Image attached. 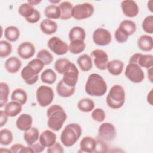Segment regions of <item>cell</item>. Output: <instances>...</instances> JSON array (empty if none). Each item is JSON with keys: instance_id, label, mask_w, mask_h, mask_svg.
<instances>
[{"instance_id": "9a60e30c", "label": "cell", "mask_w": 153, "mask_h": 153, "mask_svg": "<svg viewBox=\"0 0 153 153\" xmlns=\"http://www.w3.org/2000/svg\"><path fill=\"white\" fill-rule=\"evenodd\" d=\"M121 7L123 14L128 17H136L139 11L137 3L132 0H124L121 3Z\"/></svg>"}, {"instance_id": "8992f818", "label": "cell", "mask_w": 153, "mask_h": 153, "mask_svg": "<svg viewBox=\"0 0 153 153\" xmlns=\"http://www.w3.org/2000/svg\"><path fill=\"white\" fill-rule=\"evenodd\" d=\"M94 11V8L91 4L88 2L79 4L73 7L72 17L77 20H84L91 17Z\"/></svg>"}, {"instance_id": "bcb514c9", "label": "cell", "mask_w": 153, "mask_h": 153, "mask_svg": "<svg viewBox=\"0 0 153 153\" xmlns=\"http://www.w3.org/2000/svg\"><path fill=\"white\" fill-rule=\"evenodd\" d=\"M27 65L32 67L38 74H39L42 71L44 66V63L38 58L30 60L27 63Z\"/></svg>"}, {"instance_id": "91938a15", "label": "cell", "mask_w": 153, "mask_h": 153, "mask_svg": "<svg viewBox=\"0 0 153 153\" xmlns=\"http://www.w3.org/2000/svg\"><path fill=\"white\" fill-rule=\"evenodd\" d=\"M0 152H1V153H4V152H11V151L10 150V149H7V148L4 149V148H1Z\"/></svg>"}, {"instance_id": "681fc988", "label": "cell", "mask_w": 153, "mask_h": 153, "mask_svg": "<svg viewBox=\"0 0 153 153\" xmlns=\"http://www.w3.org/2000/svg\"><path fill=\"white\" fill-rule=\"evenodd\" d=\"M41 18V14L39 11L35 10L34 13L29 18L26 19V20L30 23H35L38 22Z\"/></svg>"}, {"instance_id": "d6986e66", "label": "cell", "mask_w": 153, "mask_h": 153, "mask_svg": "<svg viewBox=\"0 0 153 153\" xmlns=\"http://www.w3.org/2000/svg\"><path fill=\"white\" fill-rule=\"evenodd\" d=\"M33 120L30 115L27 114H21L16 120V127L21 131H26L32 127Z\"/></svg>"}, {"instance_id": "6f0895ef", "label": "cell", "mask_w": 153, "mask_h": 153, "mask_svg": "<svg viewBox=\"0 0 153 153\" xmlns=\"http://www.w3.org/2000/svg\"><path fill=\"white\" fill-rule=\"evenodd\" d=\"M27 2L30 4L31 5L33 6V5H36L39 4V3L41 2V1H38V0H32V1H28Z\"/></svg>"}, {"instance_id": "ee69618b", "label": "cell", "mask_w": 153, "mask_h": 153, "mask_svg": "<svg viewBox=\"0 0 153 153\" xmlns=\"http://www.w3.org/2000/svg\"><path fill=\"white\" fill-rule=\"evenodd\" d=\"M91 115L93 120L99 123L103 121L106 117V114L105 111L100 108H96L94 109L92 111Z\"/></svg>"}, {"instance_id": "74e56055", "label": "cell", "mask_w": 153, "mask_h": 153, "mask_svg": "<svg viewBox=\"0 0 153 153\" xmlns=\"http://www.w3.org/2000/svg\"><path fill=\"white\" fill-rule=\"evenodd\" d=\"M10 93V88L8 85L4 82L0 83V107L2 108L4 106L8 99Z\"/></svg>"}, {"instance_id": "ac0fdd59", "label": "cell", "mask_w": 153, "mask_h": 153, "mask_svg": "<svg viewBox=\"0 0 153 153\" xmlns=\"http://www.w3.org/2000/svg\"><path fill=\"white\" fill-rule=\"evenodd\" d=\"M56 134L51 130H46L39 136V143L45 148H48L56 142Z\"/></svg>"}, {"instance_id": "ba28073f", "label": "cell", "mask_w": 153, "mask_h": 153, "mask_svg": "<svg viewBox=\"0 0 153 153\" xmlns=\"http://www.w3.org/2000/svg\"><path fill=\"white\" fill-rule=\"evenodd\" d=\"M47 45L53 53L59 56L64 55L68 51V44L57 36H53L50 38Z\"/></svg>"}, {"instance_id": "94428289", "label": "cell", "mask_w": 153, "mask_h": 153, "mask_svg": "<svg viewBox=\"0 0 153 153\" xmlns=\"http://www.w3.org/2000/svg\"><path fill=\"white\" fill-rule=\"evenodd\" d=\"M60 0H56V1H49V2H51V3H52L53 4V5H54V4H57V3H59V2H60Z\"/></svg>"}, {"instance_id": "8fae6325", "label": "cell", "mask_w": 153, "mask_h": 153, "mask_svg": "<svg viewBox=\"0 0 153 153\" xmlns=\"http://www.w3.org/2000/svg\"><path fill=\"white\" fill-rule=\"evenodd\" d=\"M99 136L105 141H111L116 136L115 126L110 123H102L99 127Z\"/></svg>"}, {"instance_id": "83f0119b", "label": "cell", "mask_w": 153, "mask_h": 153, "mask_svg": "<svg viewBox=\"0 0 153 153\" xmlns=\"http://www.w3.org/2000/svg\"><path fill=\"white\" fill-rule=\"evenodd\" d=\"M60 10V19L63 20L69 19L72 17L73 5L69 1H63L59 4V6Z\"/></svg>"}, {"instance_id": "f35d334b", "label": "cell", "mask_w": 153, "mask_h": 153, "mask_svg": "<svg viewBox=\"0 0 153 153\" xmlns=\"http://www.w3.org/2000/svg\"><path fill=\"white\" fill-rule=\"evenodd\" d=\"M35 10L36 9L34 8L32 5L27 2L20 5L18 9V13L21 16L25 17L26 19L30 17L34 13Z\"/></svg>"}, {"instance_id": "836d02e7", "label": "cell", "mask_w": 153, "mask_h": 153, "mask_svg": "<svg viewBox=\"0 0 153 153\" xmlns=\"http://www.w3.org/2000/svg\"><path fill=\"white\" fill-rule=\"evenodd\" d=\"M44 14L48 19H58L60 17V10L59 6L47 5L44 10Z\"/></svg>"}, {"instance_id": "f546056e", "label": "cell", "mask_w": 153, "mask_h": 153, "mask_svg": "<svg viewBox=\"0 0 153 153\" xmlns=\"http://www.w3.org/2000/svg\"><path fill=\"white\" fill-rule=\"evenodd\" d=\"M86 36L85 32L84 29L79 26H74L69 32V39L70 42L75 40H85Z\"/></svg>"}, {"instance_id": "e0dca14e", "label": "cell", "mask_w": 153, "mask_h": 153, "mask_svg": "<svg viewBox=\"0 0 153 153\" xmlns=\"http://www.w3.org/2000/svg\"><path fill=\"white\" fill-rule=\"evenodd\" d=\"M79 146L81 152H94L96 146V140L91 136H85L81 140Z\"/></svg>"}, {"instance_id": "7dc6e473", "label": "cell", "mask_w": 153, "mask_h": 153, "mask_svg": "<svg viewBox=\"0 0 153 153\" xmlns=\"http://www.w3.org/2000/svg\"><path fill=\"white\" fill-rule=\"evenodd\" d=\"M47 151L48 153H63L64 152V149L60 143L56 142L54 145L48 147Z\"/></svg>"}, {"instance_id": "f5cc1de1", "label": "cell", "mask_w": 153, "mask_h": 153, "mask_svg": "<svg viewBox=\"0 0 153 153\" xmlns=\"http://www.w3.org/2000/svg\"><path fill=\"white\" fill-rule=\"evenodd\" d=\"M25 146L20 144V143H16L13 145H12L10 148V150L11 151V152H20L21 150Z\"/></svg>"}, {"instance_id": "680465c9", "label": "cell", "mask_w": 153, "mask_h": 153, "mask_svg": "<svg viewBox=\"0 0 153 153\" xmlns=\"http://www.w3.org/2000/svg\"><path fill=\"white\" fill-rule=\"evenodd\" d=\"M152 3H153V1L152 0H150L148 2V4H147V7H148V10L151 12L152 13L153 10H152Z\"/></svg>"}, {"instance_id": "f6af8a7d", "label": "cell", "mask_w": 153, "mask_h": 153, "mask_svg": "<svg viewBox=\"0 0 153 153\" xmlns=\"http://www.w3.org/2000/svg\"><path fill=\"white\" fill-rule=\"evenodd\" d=\"M96 146L95 148L94 152H108V147L105 140L100 138L99 136L97 137L96 139Z\"/></svg>"}, {"instance_id": "9f6ffc18", "label": "cell", "mask_w": 153, "mask_h": 153, "mask_svg": "<svg viewBox=\"0 0 153 153\" xmlns=\"http://www.w3.org/2000/svg\"><path fill=\"white\" fill-rule=\"evenodd\" d=\"M148 78L151 82H153V75H152V67L148 69Z\"/></svg>"}, {"instance_id": "7bdbcfd3", "label": "cell", "mask_w": 153, "mask_h": 153, "mask_svg": "<svg viewBox=\"0 0 153 153\" xmlns=\"http://www.w3.org/2000/svg\"><path fill=\"white\" fill-rule=\"evenodd\" d=\"M142 27L145 32L149 34H152L153 33V16L152 15H149L144 19L142 23Z\"/></svg>"}, {"instance_id": "30bf717a", "label": "cell", "mask_w": 153, "mask_h": 153, "mask_svg": "<svg viewBox=\"0 0 153 153\" xmlns=\"http://www.w3.org/2000/svg\"><path fill=\"white\" fill-rule=\"evenodd\" d=\"M129 63H135L140 68L149 69L153 66V56L152 54H143L139 53H135L130 57Z\"/></svg>"}, {"instance_id": "b9f144b4", "label": "cell", "mask_w": 153, "mask_h": 153, "mask_svg": "<svg viewBox=\"0 0 153 153\" xmlns=\"http://www.w3.org/2000/svg\"><path fill=\"white\" fill-rule=\"evenodd\" d=\"M12 51L11 44L7 41H0V57L1 58L7 57Z\"/></svg>"}, {"instance_id": "1f68e13d", "label": "cell", "mask_w": 153, "mask_h": 153, "mask_svg": "<svg viewBox=\"0 0 153 153\" xmlns=\"http://www.w3.org/2000/svg\"><path fill=\"white\" fill-rule=\"evenodd\" d=\"M11 99L12 100L17 102L21 105H24L27 102V94L23 89L18 88L13 90L11 93Z\"/></svg>"}, {"instance_id": "816d5d0a", "label": "cell", "mask_w": 153, "mask_h": 153, "mask_svg": "<svg viewBox=\"0 0 153 153\" xmlns=\"http://www.w3.org/2000/svg\"><path fill=\"white\" fill-rule=\"evenodd\" d=\"M30 146L33 149L34 152H36V153H39V152H42L45 148V147L44 146H42L40 143H34V144Z\"/></svg>"}, {"instance_id": "44dd1931", "label": "cell", "mask_w": 153, "mask_h": 153, "mask_svg": "<svg viewBox=\"0 0 153 153\" xmlns=\"http://www.w3.org/2000/svg\"><path fill=\"white\" fill-rule=\"evenodd\" d=\"M57 24L54 21L50 19H44L40 23L41 30L46 35H51L56 32L57 30Z\"/></svg>"}, {"instance_id": "9c48e42d", "label": "cell", "mask_w": 153, "mask_h": 153, "mask_svg": "<svg viewBox=\"0 0 153 153\" xmlns=\"http://www.w3.org/2000/svg\"><path fill=\"white\" fill-rule=\"evenodd\" d=\"M93 40L95 44L99 46H105L111 43L112 36L109 30L99 27L96 29L93 33Z\"/></svg>"}, {"instance_id": "f1b7e54d", "label": "cell", "mask_w": 153, "mask_h": 153, "mask_svg": "<svg viewBox=\"0 0 153 153\" xmlns=\"http://www.w3.org/2000/svg\"><path fill=\"white\" fill-rule=\"evenodd\" d=\"M76 62L79 67L82 71L87 72L91 69L93 67L92 59L91 57L87 54H84L79 56Z\"/></svg>"}, {"instance_id": "4dcf8cb0", "label": "cell", "mask_w": 153, "mask_h": 153, "mask_svg": "<svg viewBox=\"0 0 153 153\" xmlns=\"http://www.w3.org/2000/svg\"><path fill=\"white\" fill-rule=\"evenodd\" d=\"M72 63L66 58H60L57 59L54 63L55 70L60 74H63L65 72L68 71Z\"/></svg>"}, {"instance_id": "3957f363", "label": "cell", "mask_w": 153, "mask_h": 153, "mask_svg": "<svg viewBox=\"0 0 153 153\" xmlns=\"http://www.w3.org/2000/svg\"><path fill=\"white\" fill-rule=\"evenodd\" d=\"M82 134V128L77 123H70L66 126L61 133L60 140L66 147L73 146Z\"/></svg>"}, {"instance_id": "277c9868", "label": "cell", "mask_w": 153, "mask_h": 153, "mask_svg": "<svg viewBox=\"0 0 153 153\" xmlns=\"http://www.w3.org/2000/svg\"><path fill=\"white\" fill-rule=\"evenodd\" d=\"M125 102V91L119 84L114 85L106 96L108 106L113 109L121 108Z\"/></svg>"}, {"instance_id": "603a6c76", "label": "cell", "mask_w": 153, "mask_h": 153, "mask_svg": "<svg viewBox=\"0 0 153 153\" xmlns=\"http://www.w3.org/2000/svg\"><path fill=\"white\" fill-rule=\"evenodd\" d=\"M138 48L143 51H149L153 48V40L151 36L148 35H141L137 39Z\"/></svg>"}, {"instance_id": "f907efd6", "label": "cell", "mask_w": 153, "mask_h": 153, "mask_svg": "<svg viewBox=\"0 0 153 153\" xmlns=\"http://www.w3.org/2000/svg\"><path fill=\"white\" fill-rule=\"evenodd\" d=\"M8 115L5 114L4 111H0V126L2 127L4 126L8 121Z\"/></svg>"}, {"instance_id": "4316f807", "label": "cell", "mask_w": 153, "mask_h": 153, "mask_svg": "<svg viewBox=\"0 0 153 153\" xmlns=\"http://www.w3.org/2000/svg\"><path fill=\"white\" fill-rule=\"evenodd\" d=\"M23 138L29 146L34 144L39 138V130L36 127H30L25 131L23 134Z\"/></svg>"}, {"instance_id": "7c38bea8", "label": "cell", "mask_w": 153, "mask_h": 153, "mask_svg": "<svg viewBox=\"0 0 153 153\" xmlns=\"http://www.w3.org/2000/svg\"><path fill=\"white\" fill-rule=\"evenodd\" d=\"M91 56L94 57V63L99 70H105L108 63V56L107 53L100 49H96L92 51Z\"/></svg>"}, {"instance_id": "2e32d148", "label": "cell", "mask_w": 153, "mask_h": 153, "mask_svg": "<svg viewBox=\"0 0 153 153\" xmlns=\"http://www.w3.org/2000/svg\"><path fill=\"white\" fill-rule=\"evenodd\" d=\"M21 76L28 85L35 84L38 79V74L28 65L25 66L22 70Z\"/></svg>"}, {"instance_id": "4fadbf2b", "label": "cell", "mask_w": 153, "mask_h": 153, "mask_svg": "<svg viewBox=\"0 0 153 153\" xmlns=\"http://www.w3.org/2000/svg\"><path fill=\"white\" fill-rule=\"evenodd\" d=\"M79 75V71L75 65L72 63L69 69L63 74L62 78L63 81L67 85L70 87H75Z\"/></svg>"}, {"instance_id": "7402d4cb", "label": "cell", "mask_w": 153, "mask_h": 153, "mask_svg": "<svg viewBox=\"0 0 153 153\" xmlns=\"http://www.w3.org/2000/svg\"><path fill=\"white\" fill-rule=\"evenodd\" d=\"M122 33L128 37L134 33L136 30V25L134 22L130 20H123L118 28Z\"/></svg>"}, {"instance_id": "6da1fadb", "label": "cell", "mask_w": 153, "mask_h": 153, "mask_svg": "<svg viewBox=\"0 0 153 153\" xmlns=\"http://www.w3.org/2000/svg\"><path fill=\"white\" fill-rule=\"evenodd\" d=\"M107 89V84L100 75L93 73L88 76L85 85V91L88 95L102 96L106 93Z\"/></svg>"}, {"instance_id": "d6a6232c", "label": "cell", "mask_w": 153, "mask_h": 153, "mask_svg": "<svg viewBox=\"0 0 153 153\" xmlns=\"http://www.w3.org/2000/svg\"><path fill=\"white\" fill-rule=\"evenodd\" d=\"M4 36L9 41L15 42L19 39L20 36V30L16 26H8L5 29Z\"/></svg>"}, {"instance_id": "60d3db41", "label": "cell", "mask_w": 153, "mask_h": 153, "mask_svg": "<svg viewBox=\"0 0 153 153\" xmlns=\"http://www.w3.org/2000/svg\"><path fill=\"white\" fill-rule=\"evenodd\" d=\"M36 57L41 60L44 65H50L53 60V55L46 49H42L38 51Z\"/></svg>"}, {"instance_id": "5bb4252c", "label": "cell", "mask_w": 153, "mask_h": 153, "mask_svg": "<svg viewBox=\"0 0 153 153\" xmlns=\"http://www.w3.org/2000/svg\"><path fill=\"white\" fill-rule=\"evenodd\" d=\"M17 51L22 59L26 60L33 56L35 53V47L32 42L25 41L18 46Z\"/></svg>"}, {"instance_id": "7a4b0ae2", "label": "cell", "mask_w": 153, "mask_h": 153, "mask_svg": "<svg viewBox=\"0 0 153 153\" xmlns=\"http://www.w3.org/2000/svg\"><path fill=\"white\" fill-rule=\"evenodd\" d=\"M47 125L53 131L60 130L67 118V115L62 107L58 105L50 106L47 111Z\"/></svg>"}, {"instance_id": "8d00e7d4", "label": "cell", "mask_w": 153, "mask_h": 153, "mask_svg": "<svg viewBox=\"0 0 153 153\" xmlns=\"http://www.w3.org/2000/svg\"><path fill=\"white\" fill-rule=\"evenodd\" d=\"M56 78V74L51 69H47L41 74V79L42 82L48 84H52L54 83Z\"/></svg>"}, {"instance_id": "e575fe53", "label": "cell", "mask_w": 153, "mask_h": 153, "mask_svg": "<svg viewBox=\"0 0 153 153\" xmlns=\"http://www.w3.org/2000/svg\"><path fill=\"white\" fill-rule=\"evenodd\" d=\"M85 48V43L84 41L75 40L70 42L68 45V50L74 54H78L82 53Z\"/></svg>"}, {"instance_id": "484cf974", "label": "cell", "mask_w": 153, "mask_h": 153, "mask_svg": "<svg viewBox=\"0 0 153 153\" xmlns=\"http://www.w3.org/2000/svg\"><path fill=\"white\" fill-rule=\"evenodd\" d=\"M22 105L20 103L13 100L5 105L4 111L8 117H14L21 112Z\"/></svg>"}, {"instance_id": "52a82bcc", "label": "cell", "mask_w": 153, "mask_h": 153, "mask_svg": "<svg viewBox=\"0 0 153 153\" xmlns=\"http://www.w3.org/2000/svg\"><path fill=\"white\" fill-rule=\"evenodd\" d=\"M125 76L133 83H140L145 78L142 68L135 63H129L125 69Z\"/></svg>"}, {"instance_id": "d590c367", "label": "cell", "mask_w": 153, "mask_h": 153, "mask_svg": "<svg viewBox=\"0 0 153 153\" xmlns=\"http://www.w3.org/2000/svg\"><path fill=\"white\" fill-rule=\"evenodd\" d=\"M77 107L79 110L83 112H90L94 109V103L89 98H83L79 100Z\"/></svg>"}, {"instance_id": "d4e9b609", "label": "cell", "mask_w": 153, "mask_h": 153, "mask_svg": "<svg viewBox=\"0 0 153 153\" xmlns=\"http://www.w3.org/2000/svg\"><path fill=\"white\" fill-rule=\"evenodd\" d=\"M75 87H70L67 85L63 81L62 79L58 82L56 86V91L58 94L62 97H69L75 92Z\"/></svg>"}, {"instance_id": "db71d44e", "label": "cell", "mask_w": 153, "mask_h": 153, "mask_svg": "<svg viewBox=\"0 0 153 153\" xmlns=\"http://www.w3.org/2000/svg\"><path fill=\"white\" fill-rule=\"evenodd\" d=\"M20 152H30V153H33L34 151L33 149L31 148L30 146H24L22 149L21 150Z\"/></svg>"}, {"instance_id": "ffe728a7", "label": "cell", "mask_w": 153, "mask_h": 153, "mask_svg": "<svg viewBox=\"0 0 153 153\" xmlns=\"http://www.w3.org/2000/svg\"><path fill=\"white\" fill-rule=\"evenodd\" d=\"M22 62L17 57L12 56L8 58L5 62V68L7 71L11 74L17 73L20 69Z\"/></svg>"}, {"instance_id": "5b68a950", "label": "cell", "mask_w": 153, "mask_h": 153, "mask_svg": "<svg viewBox=\"0 0 153 153\" xmlns=\"http://www.w3.org/2000/svg\"><path fill=\"white\" fill-rule=\"evenodd\" d=\"M36 100L41 107H46L50 105L54 97L53 89L47 85H40L36 92Z\"/></svg>"}, {"instance_id": "ab89813d", "label": "cell", "mask_w": 153, "mask_h": 153, "mask_svg": "<svg viewBox=\"0 0 153 153\" xmlns=\"http://www.w3.org/2000/svg\"><path fill=\"white\" fill-rule=\"evenodd\" d=\"M13 139V135L11 131L7 128L2 129L0 131V143L2 145L7 146L11 143Z\"/></svg>"}, {"instance_id": "cb8c5ba5", "label": "cell", "mask_w": 153, "mask_h": 153, "mask_svg": "<svg viewBox=\"0 0 153 153\" xmlns=\"http://www.w3.org/2000/svg\"><path fill=\"white\" fill-rule=\"evenodd\" d=\"M124 68V63L118 59H114L110 62H108L106 69L108 72L114 76L120 75Z\"/></svg>"}, {"instance_id": "c3c4849f", "label": "cell", "mask_w": 153, "mask_h": 153, "mask_svg": "<svg viewBox=\"0 0 153 153\" xmlns=\"http://www.w3.org/2000/svg\"><path fill=\"white\" fill-rule=\"evenodd\" d=\"M115 38L118 42L124 43L128 40V37L122 33L118 29H117L115 32Z\"/></svg>"}, {"instance_id": "11a10c76", "label": "cell", "mask_w": 153, "mask_h": 153, "mask_svg": "<svg viewBox=\"0 0 153 153\" xmlns=\"http://www.w3.org/2000/svg\"><path fill=\"white\" fill-rule=\"evenodd\" d=\"M147 101L151 105H152V89L151 90L148 94Z\"/></svg>"}]
</instances>
